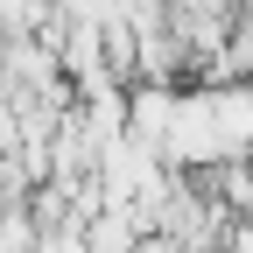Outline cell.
Segmentation results:
<instances>
[{
  "mask_svg": "<svg viewBox=\"0 0 253 253\" xmlns=\"http://www.w3.org/2000/svg\"><path fill=\"white\" fill-rule=\"evenodd\" d=\"M49 14H56V0H0V42H14V36H42Z\"/></svg>",
  "mask_w": 253,
  "mask_h": 253,
  "instance_id": "cell-1",
  "label": "cell"
}]
</instances>
